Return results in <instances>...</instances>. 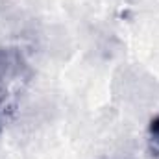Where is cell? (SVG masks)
I'll return each instance as SVG.
<instances>
[{"mask_svg": "<svg viewBox=\"0 0 159 159\" xmlns=\"http://www.w3.org/2000/svg\"><path fill=\"white\" fill-rule=\"evenodd\" d=\"M2 117H4V93L0 91V128H2Z\"/></svg>", "mask_w": 159, "mask_h": 159, "instance_id": "obj_2", "label": "cell"}, {"mask_svg": "<svg viewBox=\"0 0 159 159\" xmlns=\"http://www.w3.org/2000/svg\"><path fill=\"white\" fill-rule=\"evenodd\" d=\"M150 139H152L154 146L159 148V117H156L150 124Z\"/></svg>", "mask_w": 159, "mask_h": 159, "instance_id": "obj_1", "label": "cell"}]
</instances>
